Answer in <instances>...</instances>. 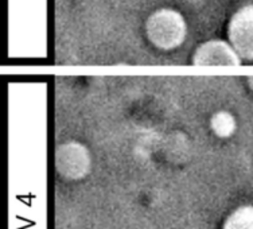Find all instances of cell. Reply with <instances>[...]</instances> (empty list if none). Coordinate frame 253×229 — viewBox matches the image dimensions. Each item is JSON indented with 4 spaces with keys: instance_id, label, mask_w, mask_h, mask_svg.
Listing matches in <instances>:
<instances>
[{
    "instance_id": "obj_1",
    "label": "cell",
    "mask_w": 253,
    "mask_h": 229,
    "mask_svg": "<svg viewBox=\"0 0 253 229\" xmlns=\"http://www.w3.org/2000/svg\"><path fill=\"white\" fill-rule=\"evenodd\" d=\"M146 33L147 38L158 49L174 50L185 42L187 26L180 12L171 8H162L148 16Z\"/></svg>"
},
{
    "instance_id": "obj_2",
    "label": "cell",
    "mask_w": 253,
    "mask_h": 229,
    "mask_svg": "<svg viewBox=\"0 0 253 229\" xmlns=\"http://www.w3.org/2000/svg\"><path fill=\"white\" fill-rule=\"evenodd\" d=\"M92 166L90 152L80 141H66L55 150V169L62 178L80 181L88 176Z\"/></svg>"
},
{
    "instance_id": "obj_3",
    "label": "cell",
    "mask_w": 253,
    "mask_h": 229,
    "mask_svg": "<svg viewBox=\"0 0 253 229\" xmlns=\"http://www.w3.org/2000/svg\"><path fill=\"white\" fill-rule=\"evenodd\" d=\"M228 38L241 58L253 61V3L241 7L230 18Z\"/></svg>"
},
{
    "instance_id": "obj_4",
    "label": "cell",
    "mask_w": 253,
    "mask_h": 229,
    "mask_svg": "<svg viewBox=\"0 0 253 229\" xmlns=\"http://www.w3.org/2000/svg\"><path fill=\"white\" fill-rule=\"evenodd\" d=\"M191 62L195 66H239L243 58L229 41L213 39L197 47Z\"/></svg>"
},
{
    "instance_id": "obj_5",
    "label": "cell",
    "mask_w": 253,
    "mask_h": 229,
    "mask_svg": "<svg viewBox=\"0 0 253 229\" xmlns=\"http://www.w3.org/2000/svg\"><path fill=\"white\" fill-rule=\"evenodd\" d=\"M210 128L218 137H230L237 130V122L229 111H218L210 119Z\"/></svg>"
},
{
    "instance_id": "obj_6",
    "label": "cell",
    "mask_w": 253,
    "mask_h": 229,
    "mask_svg": "<svg viewBox=\"0 0 253 229\" xmlns=\"http://www.w3.org/2000/svg\"><path fill=\"white\" fill-rule=\"evenodd\" d=\"M222 229H253V205L240 206L230 213Z\"/></svg>"
},
{
    "instance_id": "obj_7",
    "label": "cell",
    "mask_w": 253,
    "mask_h": 229,
    "mask_svg": "<svg viewBox=\"0 0 253 229\" xmlns=\"http://www.w3.org/2000/svg\"><path fill=\"white\" fill-rule=\"evenodd\" d=\"M248 85H249V88H251V91L253 92V76L248 78Z\"/></svg>"
}]
</instances>
